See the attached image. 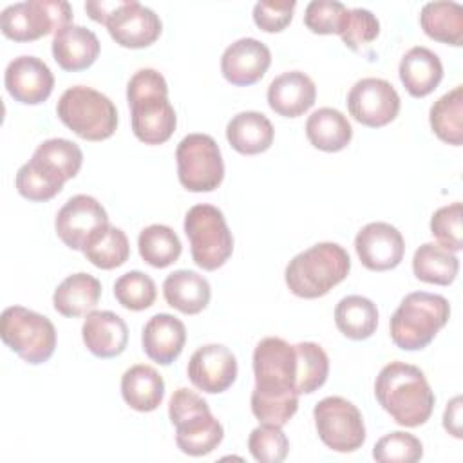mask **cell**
<instances>
[{"mask_svg": "<svg viewBox=\"0 0 463 463\" xmlns=\"http://www.w3.org/2000/svg\"><path fill=\"white\" fill-rule=\"evenodd\" d=\"M251 412L260 423L286 425L298 409L297 351L279 336L262 338L253 351Z\"/></svg>", "mask_w": 463, "mask_h": 463, "instance_id": "1", "label": "cell"}, {"mask_svg": "<svg viewBox=\"0 0 463 463\" xmlns=\"http://www.w3.org/2000/svg\"><path fill=\"white\" fill-rule=\"evenodd\" d=\"M374 396L382 409L403 427L423 425L434 409V392L416 365L391 362L374 380Z\"/></svg>", "mask_w": 463, "mask_h": 463, "instance_id": "2", "label": "cell"}, {"mask_svg": "<svg viewBox=\"0 0 463 463\" xmlns=\"http://www.w3.org/2000/svg\"><path fill=\"white\" fill-rule=\"evenodd\" d=\"M134 136L145 145H161L175 130L177 116L168 101V85L156 69H139L127 85Z\"/></svg>", "mask_w": 463, "mask_h": 463, "instance_id": "3", "label": "cell"}, {"mask_svg": "<svg viewBox=\"0 0 463 463\" xmlns=\"http://www.w3.org/2000/svg\"><path fill=\"white\" fill-rule=\"evenodd\" d=\"M351 269L349 253L336 242H318L286 266V284L300 298H318L340 284Z\"/></svg>", "mask_w": 463, "mask_h": 463, "instance_id": "4", "label": "cell"}, {"mask_svg": "<svg viewBox=\"0 0 463 463\" xmlns=\"http://www.w3.org/2000/svg\"><path fill=\"white\" fill-rule=\"evenodd\" d=\"M450 317V304L445 297L427 291H412L403 297L389 320L391 338L403 351L427 347Z\"/></svg>", "mask_w": 463, "mask_h": 463, "instance_id": "5", "label": "cell"}, {"mask_svg": "<svg viewBox=\"0 0 463 463\" xmlns=\"http://www.w3.org/2000/svg\"><path fill=\"white\" fill-rule=\"evenodd\" d=\"M168 418L175 427V443L188 456H206L224 438V429L212 414L206 400L190 389H177L168 403Z\"/></svg>", "mask_w": 463, "mask_h": 463, "instance_id": "6", "label": "cell"}, {"mask_svg": "<svg viewBox=\"0 0 463 463\" xmlns=\"http://www.w3.org/2000/svg\"><path fill=\"white\" fill-rule=\"evenodd\" d=\"M60 121L87 141L109 139L118 127L116 105L96 89L85 85L69 87L58 99Z\"/></svg>", "mask_w": 463, "mask_h": 463, "instance_id": "7", "label": "cell"}, {"mask_svg": "<svg viewBox=\"0 0 463 463\" xmlns=\"http://www.w3.org/2000/svg\"><path fill=\"white\" fill-rule=\"evenodd\" d=\"M0 338L31 365L47 362L56 349L54 324L47 317L24 306L4 309L0 317Z\"/></svg>", "mask_w": 463, "mask_h": 463, "instance_id": "8", "label": "cell"}, {"mask_svg": "<svg viewBox=\"0 0 463 463\" xmlns=\"http://www.w3.org/2000/svg\"><path fill=\"white\" fill-rule=\"evenodd\" d=\"M184 233L194 262L213 271L233 253V237L222 212L213 204H195L184 215Z\"/></svg>", "mask_w": 463, "mask_h": 463, "instance_id": "9", "label": "cell"}, {"mask_svg": "<svg viewBox=\"0 0 463 463\" xmlns=\"http://www.w3.org/2000/svg\"><path fill=\"white\" fill-rule=\"evenodd\" d=\"M72 24V7L65 0H27L7 5L0 14L4 36L34 42Z\"/></svg>", "mask_w": 463, "mask_h": 463, "instance_id": "10", "label": "cell"}, {"mask_svg": "<svg viewBox=\"0 0 463 463\" xmlns=\"http://www.w3.org/2000/svg\"><path fill=\"white\" fill-rule=\"evenodd\" d=\"M179 183L190 192H212L224 179V161L208 134L184 136L175 150Z\"/></svg>", "mask_w": 463, "mask_h": 463, "instance_id": "11", "label": "cell"}, {"mask_svg": "<svg viewBox=\"0 0 463 463\" xmlns=\"http://www.w3.org/2000/svg\"><path fill=\"white\" fill-rule=\"evenodd\" d=\"M317 434L335 452H353L365 441L362 412L342 396H327L313 409Z\"/></svg>", "mask_w": 463, "mask_h": 463, "instance_id": "12", "label": "cell"}, {"mask_svg": "<svg viewBox=\"0 0 463 463\" xmlns=\"http://www.w3.org/2000/svg\"><path fill=\"white\" fill-rule=\"evenodd\" d=\"M396 89L382 78H362L347 94L349 114L362 125L380 128L396 119L400 112Z\"/></svg>", "mask_w": 463, "mask_h": 463, "instance_id": "13", "label": "cell"}, {"mask_svg": "<svg viewBox=\"0 0 463 463\" xmlns=\"http://www.w3.org/2000/svg\"><path fill=\"white\" fill-rule=\"evenodd\" d=\"M105 224H109L105 208L99 201L85 194L71 197L54 219L56 235L71 250H83L90 237Z\"/></svg>", "mask_w": 463, "mask_h": 463, "instance_id": "14", "label": "cell"}, {"mask_svg": "<svg viewBox=\"0 0 463 463\" xmlns=\"http://www.w3.org/2000/svg\"><path fill=\"white\" fill-rule=\"evenodd\" d=\"M188 378L203 392L219 394L237 380V358L222 344L199 347L188 362Z\"/></svg>", "mask_w": 463, "mask_h": 463, "instance_id": "15", "label": "cell"}, {"mask_svg": "<svg viewBox=\"0 0 463 463\" xmlns=\"http://www.w3.org/2000/svg\"><path fill=\"white\" fill-rule=\"evenodd\" d=\"M354 250L360 262L371 271L396 268L405 253V242L398 228L389 222H369L354 237Z\"/></svg>", "mask_w": 463, "mask_h": 463, "instance_id": "16", "label": "cell"}, {"mask_svg": "<svg viewBox=\"0 0 463 463\" xmlns=\"http://www.w3.org/2000/svg\"><path fill=\"white\" fill-rule=\"evenodd\" d=\"M110 38L127 49H143L152 45L161 34L159 16L136 0H125L123 5L105 24Z\"/></svg>", "mask_w": 463, "mask_h": 463, "instance_id": "17", "label": "cell"}, {"mask_svg": "<svg viewBox=\"0 0 463 463\" xmlns=\"http://www.w3.org/2000/svg\"><path fill=\"white\" fill-rule=\"evenodd\" d=\"M4 83L14 101L24 105H40L51 96L54 89V76L43 60L25 54L9 61Z\"/></svg>", "mask_w": 463, "mask_h": 463, "instance_id": "18", "label": "cell"}, {"mask_svg": "<svg viewBox=\"0 0 463 463\" xmlns=\"http://www.w3.org/2000/svg\"><path fill=\"white\" fill-rule=\"evenodd\" d=\"M271 63V52L257 38H241L228 45L221 56L222 76L237 87H248L262 80Z\"/></svg>", "mask_w": 463, "mask_h": 463, "instance_id": "19", "label": "cell"}, {"mask_svg": "<svg viewBox=\"0 0 463 463\" xmlns=\"http://www.w3.org/2000/svg\"><path fill=\"white\" fill-rule=\"evenodd\" d=\"M317 99L313 80L300 72L289 71L277 76L268 87V105L284 118H298L307 112Z\"/></svg>", "mask_w": 463, "mask_h": 463, "instance_id": "20", "label": "cell"}, {"mask_svg": "<svg viewBox=\"0 0 463 463\" xmlns=\"http://www.w3.org/2000/svg\"><path fill=\"white\" fill-rule=\"evenodd\" d=\"M29 163L52 184L63 188L65 181L78 175L83 163V152L69 139L52 137L36 146Z\"/></svg>", "mask_w": 463, "mask_h": 463, "instance_id": "21", "label": "cell"}, {"mask_svg": "<svg viewBox=\"0 0 463 463\" xmlns=\"http://www.w3.org/2000/svg\"><path fill=\"white\" fill-rule=\"evenodd\" d=\"M81 336L94 356L114 358L119 356L128 344V327L125 320L112 311H90L81 326Z\"/></svg>", "mask_w": 463, "mask_h": 463, "instance_id": "22", "label": "cell"}, {"mask_svg": "<svg viewBox=\"0 0 463 463\" xmlns=\"http://www.w3.org/2000/svg\"><path fill=\"white\" fill-rule=\"evenodd\" d=\"M184 342L186 327L174 315L157 313L143 327V351L156 364L170 365L181 354Z\"/></svg>", "mask_w": 463, "mask_h": 463, "instance_id": "23", "label": "cell"}, {"mask_svg": "<svg viewBox=\"0 0 463 463\" xmlns=\"http://www.w3.org/2000/svg\"><path fill=\"white\" fill-rule=\"evenodd\" d=\"M52 56L54 61L69 72L89 69L99 56L98 36L83 27L71 24L52 36Z\"/></svg>", "mask_w": 463, "mask_h": 463, "instance_id": "24", "label": "cell"}, {"mask_svg": "<svg viewBox=\"0 0 463 463\" xmlns=\"http://www.w3.org/2000/svg\"><path fill=\"white\" fill-rule=\"evenodd\" d=\"M398 72L405 90L414 98L430 94L443 80V65L439 56L421 45H416L403 54Z\"/></svg>", "mask_w": 463, "mask_h": 463, "instance_id": "25", "label": "cell"}, {"mask_svg": "<svg viewBox=\"0 0 463 463\" xmlns=\"http://www.w3.org/2000/svg\"><path fill=\"white\" fill-rule=\"evenodd\" d=\"M163 297L170 307L184 315H197L208 306L212 288L197 271L177 269L166 275L163 282Z\"/></svg>", "mask_w": 463, "mask_h": 463, "instance_id": "26", "label": "cell"}, {"mask_svg": "<svg viewBox=\"0 0 463 463\" xmlns=\"http://www.w3.org/2000/svg\"><path fill=\"white\" fill-rule=\"evenodd\" d=\"M273 125L262 114L255 110H244L235 114L226 125V139L233 150L244 156H255L266 152L273 143Z\"/></svg>", "mask_w": 463, "mask_h": 463, "instance_id": "27", "label": "cell"}, {"mask_svg": "<svg viewBox=\"0 0 463 463\" xmlns=\"http://www.w3.org/2000/svg\"><path fill=\"white\" fill-rule=\"evenodd\" d=\"M121 396L134 411H156L165 398V380L152 365H132L121 376Z\"/></svg>", "mask_w": 463, "mask_h": 463, "instance_id": "28", "label": "cell"}, {"mask_svg": "<svg viewBox=\"0 0 463 463\" xmlns=\"http://www.w3.org/2000/svg\"><path fill=\"white\" fill-rule=\"evenodd\" d=\"M101 297V284L89 273H74L63 279L52 295L54 309L69 318L94 311Z\"/></svg>", "mask_w": 463, "mask_h": 463, "instance_id": "29", "label": "cell"}, {"mask_svg": "<svg viewBox=\"0 0 463 463\" xmlns=\"http://www.w3.org/2000/svg\"><path fill=\"white\" fill-rule=\"evenodd\" d=\"M306 136L318 150L340 152L351 143L353 127L340 110L322 107L307 118Z\"/></svg>", "mask_w": 463, "mask_h": 463, "instance_id": "30", "label": "cell"}, {"mask_svg": "<svg viewBox=\"0 0 463 463\" xmlns=\"http://www.w3.org/2000/svg\"><path fill=\"white\" fill-rule=\"evenodd\" d=\"M423 33L441 43L463 45V7L458 2H429L421 7Z\"/></svg>", "mask_w": 463, "mask_h": 463, "instance_id": "31", "label": "cell"}, {"mask_svg": "<svg viewBox=\"0 0 463 463\" xmlns=\"http://www.w3.org/2000/svg\"><path fill=\"white\" fill-rule=\"evenodd\" d=\"M335 324L338 331L351 340H365L378 327V307L362 295L344 297L335 307Z\"/></svg>", "mask_w": 463, "mask_h": 463, "instance_id": "32", "label": "cell"}, {"mask_svg": "<svg viewBox=\"0 0 463 463\" xmlns=\"http://www.w3.org/2000/svg\"><path fill=\"white\" fill-rule=\"evenodd\" d=\"M412 271L421 282L449 286L459 271V259L438 242H425L414 251Z\"/></svg>", "mask_w": 463, "mask_h": 463, "instance_id": "33", "label": "cell"}, {"mask_svg": "<svg viewBox=\"0 0 463 463\" xmlns=\"http://www.w3.org/2000/svg\"><path fill=\"white\" fill-rule=\"evenodd\" d=\"M429 123L441 141L454 146L463 143V85H456L434 101L429 112Z\"/></svg>", "mask_w": 463, "mask_h": 463, "instance_id": "34", "label": "cell"}, {"mask_svg": "<svg viewBox=\"0 0 463 463\" xmlns=\"http://www.w3.org/2000/svg\"><path fill=\"white\" fill-rule=\"evenodd\" d=\"M90 264L99 269H114L128 260L130 246L125 232L112 224H105L81 250Z\"/></svg>", "mask_w": 463, "mask_h": 463, "instance_id": "35", "label": "cell"}, {"mask_svg": "<svg viewBox=\"0 0 463 463\" xmlns=\"http://www.w3.org/2000/svg\"><path fill=\"white\" fill-rule=\"evenodd\" d=\"M137 250L141 259L154 268L174 264L183 251L177 233L165 224H150L139 232Z\"/></svg>", "mask_w": 463, "mask_h": 463, "instance_id": "36", "label": "cell"}, {"mask_svg": "<svg viewBox=\"0 0 463 463\" xmlns=\"http://www.w3.org/2000/svg\"><path fill=\"white\" fill-rule=\"evenodd\" d=\"M297 351V392L311 394L318 391L329 374V358L315 342L295 344Z\"/></svg>", "mask_w": 463, "mask_h": 463, "instance_id": "37", "label": "cell"}, {"mask_svg": "<svg viewBox=\"0 0 463 463\" xmlns=\"http://www.w3.org/2000/svg\"><path fill=\"white\" fill-rule=\"evenodd\" d=\"M156 282L143 271H127L114 282L116 300L130 311L148 309L156 300Z\"/></svg>", "mask_w": 463, "mask_h": 463, "instance_id": "38", "label": "cell"}, {"mask_svg": "<svg viewBox=\"0 0 463 463\" xmlns=\"http://www.w3.org/2000/svg\"><path fill=\"white\" fill-rule=\"evenodd\" d=\"M373 458L380 463H414L423 458V445L416 436L394 430L376 441Z\"/></svg>", "mask_w": 463, "mask_h": 463, "instance_id": "39", "label": "cell"}, {"mask_svg": "<svg viewBox=\"0 0 463 463\" xmlns=\"http://www.w3.org/2000/svg\"><path fill=\"white\" fill-rule=\"evenodd\" d=\"M248 449L259 463H280L289 452V441L282 427L260 423L248 438Z\"/></svg>", "mask_w": 463, "mask_h": 463, "instance_id": "40", "label": "cell"}, {"mask_svg": "<svg viewBox=\"0 0 463 463\" xmlns=\"http://www.w3.org/2000/svg\"><path fill=\"white\" fill-rule=\"evenodd\" d=\"M461 203L456 201L452 204L438 208L430 217V233L438 241L439 246L456 253L463 248V232H461Z\"/></svg>", "mask_w": 463, "mask_h": 463, "instance_id": "41", "label": "cell"}, {"mask_svg": "<svg viewBox=\"0 0 463 463\" xmlns=\"http://www.w3.org/2000/svg\"><path fill=\"white\" fill-rule=\"evenodd\" d=\"M378 33H380V22L369 9H362V7L347 9L345 20L340 31V38L349 49L353 51L364 49L373 40H376Z\"/></svg>", "mask_w": 463, "mask_h": 463, "instance_id": "42", "label": "cell"}, {"mask_svg": "<svg viewBox=\"0 0 463 463\" xmlns=\"http://www.w3.org/2000/svg\"><path fill=\"white\" fill-rule=\"evenodd\" d=\"M347 7L336 0H313L306 5L304 24L315 34H340Z\"/></svg>", "mask_w": 463, "mask_h": 463, "instance_id": "43", "label": "cell"}, {"mask_svg": "<svg viewBox=\"0 0 463 463\" xmlns=\"http://www.w3.org/2000/svg\"><path fill=\"white\" fill-rule=\"evenodd\" d=\"M295 7V0H260L253 5V22L266 33H280L291 24Z\"/></svg>", "mask_w": 463, "mask_h": 463, "instance_id": "44", "label": "cell"}, {"mask_svg": "<svg viewBox=\"0 0 463 463\" xmlns=\"http://www.w3.org/2000/svg\"><path fill=\"white\" fill-rule=\"evenodd\" d=\"M125 0H96V2H85V11L87 14L99 24H107L109 18L123 5Z\"/></svg>", "mask_w": 463, "mask_h": 463, "instance_id": "45", "label": "cell"}, {"mask_svg": "<svg viewBox=\"0 0 463 463\" xmlns=\"http://www.w3.org/2000/svg\"><path fill=\"white\" fill-rule=\"evenodd\" d=\"M443 427L454 438H461V396H454L443 412Z\"/></svg>", "mask_w": 463, "mask_h": 463, "instance_id": "46", "label": "cell"}]
</instances>
